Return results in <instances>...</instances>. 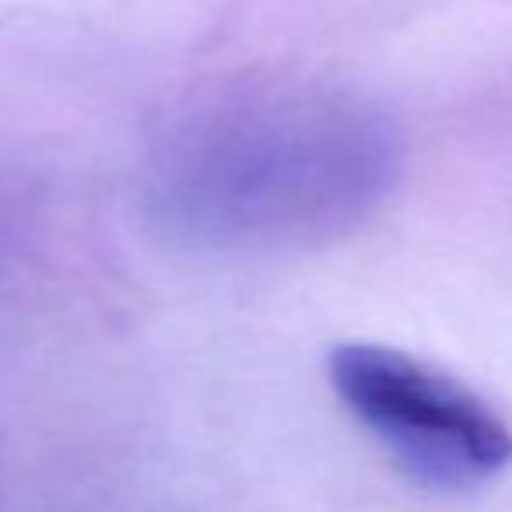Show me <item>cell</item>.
Segmentation results:
<instances>
[{
  "label": "cell",
  "instance_id": "6da1fadb",
  "mask_svg": "<svg viewBox=\"0 0 512 512\" xmlns=\"http://www.w3.org/2000/svg\"><path fill=\"white\" fill-rule=\"evenodd\" d=\"M330 386L411 481L470 491L512 463V428L460 379L383 344H337Z\"/></svg>",
  "mask_w": 512,
  "mask_h": 512
}]
</instances>
